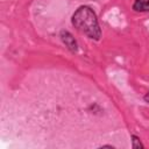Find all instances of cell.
Segmentation results:
<instances>
[{"instance_id": "cell-1", "label": "cell", "mask_w": 149, "mask_h": 149, "mask_svg": "<svg viewBox=\"0 0 149 149\" xmlns=\"http://www.w3.org/2000/svg\"><path fill=\"white\" fill-rule=\"evenodd\" d=\"M72 26L86 35L88 38L99 41L101 37V29L95 12L88 6H79L71 16Z\"/></svg>"}, {"instance_id": "cell-2", "label": "cell", "mask_w": 149, "mask_h": 149, "mask_svg": "<svg viewBox=\"0 0 149 149\" xmlns=\"http://www.w3.org/2000/svg\"><path fill=\"white\" fill-rule=\"evenodd\" d=\"M59 37H61V41L63 42V44L66 47V49L69 51H71L72 54H76L78 51V43H77V40L73 37V35L69 31V30H61L59 31Z\"/></svg>"}, {"instance_id": "cell-3", "label": "cell", "mask_w": 149, "mask_h": 149, "mask_svg": "<svg viewBox=\"0 0 149 149\" xmlns=\"http://www.w3.org/2000/svg\"><path fill=\"white\" fill-rule=\"evenodd\" d=\"M133 9L139 13L149 12V0H134Z\"/></svg>"}, {"instance_id": "cell-4", "label": "cell", "mask_w": 149, "mask_h": 149, "mask_svg": "<svg viewBox=\"0 0 149 149\" xmlns=\"http://www.w3.org/2000/svg\"><path fill=\"white\" fill-rule=\"evenodd\" d=\"M130 140H132V148H134V149H143L144 148V146L142 144V142L137 135L133 134L130 136Z\"/></svg>"}, {"instance_id": "cell-5", "label": "cell", "mask_w": 149, "mask_h": 149, "mask_svg": "<svg viewBox=\"0 0 149 149\" xmlns=\"http://www.w3.org/2000/svg\"><path fill=\"white\" fill-rule=\"evenodd\" d=\"M143 99H144V101H146L147 104H149V90H148V91H147V93L144 94Z\"/></svg>"}, {"instance_id": "cell-6", "label": "cell", "mask_w": 149, "mask_h": 149, "mask_svg": "<svg viewBox=\"0 0 149 149\" xmlns=\"http://www.w3.org/2000/svg\"><path fill=\"white\" fill-rule=\"evenodd\" d=\"M99 148H114V146H112V144H104V146H100Z\"/></svg>"}]
</instances>
